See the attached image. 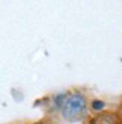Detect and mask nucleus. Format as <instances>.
<instances>
[{
  "mask_svg": "<svg viewBox=\"0 0 122 124\" xmlns=\"http://www.w3.org/2000/svg\"><path fill=\"white\" fill-rule=\"evenodd\" d=\"M88 114H89L88 95L78 89L56 95V98H53L51 106L48 108L51 124L80 123L88 118Z\"/></svg>",
  "mask_w": 122,
  "mask_h": 124,
  "instance_id": "obj_1",
  "label": "nucleus"
}]
</instances>
